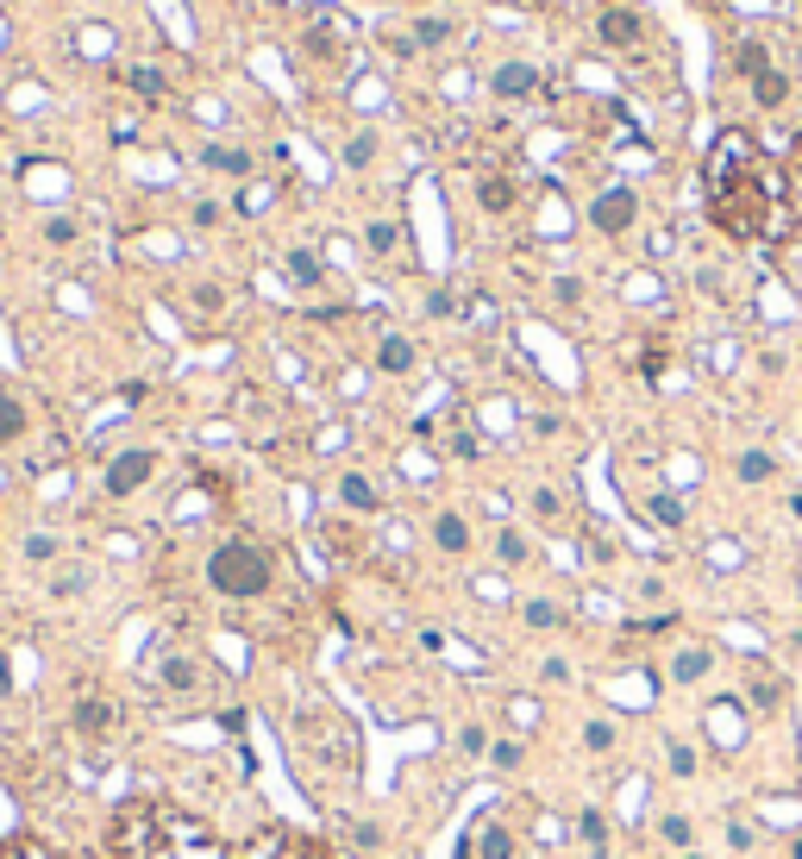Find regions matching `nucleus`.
Returning a JSON list of instances; mask_svg holds the SVG:
<instances>
[{"label":"nucleus","instance_id":"nucleus-1","mask_svg":"<svg viewBox=\"0 0 802 859\" xmlns=\"http://www.w3.org/2000/svg\"><path fill=\"white\" fill-rule=\"evenodd\" d=\"M708 214L715 227L733 239H771L790 227V207H783V177H777L765 152L752 145L746 132H721V145L708 152Z\"/></svg>","mask_w":802,"mask_h":859},{"label":"nucleus","instance_id":"nucleus-2","mask_svg":"<svg viewBox=\"0 0 802 859\" xmlns=\"http://www.w3.org/2000/svg\"><path fill=\"white\" fill-rule=\"evenodd\" d=\"M113 859H226V847L195 815H175L163 803H132L113 822Z\"/></svg>","mask_w":802,"mask_h":859},{"label":"nucleus","instance_id":"nucleus-3","mask_svg":"<svg viewBox=\"0 0 802 859\" xmlns=\"http://www.w3.org/2000/svg\"><path fill=\"white\" fill-rule=\"evenodd\" d=\"M207 583L220 590L226 603H257V596H270V583H276V558L257 540H220L214 558H207Z\"/></svg>","mask_w":802,"mask_h":859},{"label":"nucleus","instance_id":"nucleus-4","mask_svg":"<svg viewBox=\"0 0 802 859\" xmlns=\"http://www.w3.org/2000/svg\"><path fill=\"white\" fill-rule=\"evenodd\" d=\"M150 477H157V452H150V446H132V452H120L113 464H107L100 489H107L113 503H125V496H138V489H145Z\"/></svg>","mask_w":802,"mask_h":859},{"label":"nucleus","instance_id":"nucleus-5","mask_svg":"<svg viewBox=\"0 0 802 859\" xmlns=\"http://www.w3.org/2000/svg\"><path fill=\"white\" fill-rule=\"evenodd\" d=\"M239 859H326V847H314V840L295 828H257Z\"/></svg>","mask_w":802,"mask_h":859},{"label":"nucleus","instance_id":"nucleus-6","mask_svg":"<svg viewBox=\"0 0 802 859\" xmlns=\"http://www.w3.org/2000/svg\"><path fill=\"white\" fill-rule=\"evenodd\" d=\"M633 220H640V195H633L627 182L602 189L596 202H590V227H596V232H627Z\"/></svg>","mask_w":802,"mask_h":859},{"label":"nucleus","instance_id":"nucleus-7","mask_svg":"<svg viewBox=\"0 0 802 859\" xmlns=\"http://www.w3.org/2000/svg\"><path fill=\"white\" fill-rule=\"evenodd\" d=\"M702 728H708V740H715V753H733V747L746 740V703L715 697V703L702 709Z\"/></svg>","mask_w":802,"mask_h":859},{"label":"nucleus","instance_id":"nucleus-8","mask_svg":"<svg viewBox=\"0 0 802 859\" xmlns=\"http://www.w3.org/2000/svg\"><path fill=\"white\" fill-rule=\"evenodd\" d=\"M596 32H602V45H608V51H633V45H646V13L615 0V7H602Z\"/></svg>","mask_w":802,"mask_h":859},{"label":"nucleus","instance_id":"nucleus-9","mask_svg":"<svg viewBox=\"0 0 802 859\" xmlns=\"http://www.w3.org/2000/svg\"><path fill=\"white\" fill-rule=\"evenodd\" d=\"M489 88H496V101H533V95H539V63H521V57H508V63H496Z\"/></svg>","mask_w":802,"mask_h":859},{"label":"nucleus","instance_id":"nucleus-10","mask_svg":"<svg viewBox=\"0 0 802 859\" xmlns=\"http://www.w3.org/2000/svg\"><path fill=\"white\" fill-rule=\"evenodd\" d=\"M476 207H483L489 220H508V214L521 207V189H514V177H501V170H483V177H476Z\"/></svg>","mask_w":802,"mask_h":859},{"label":"nucleus","instance_id":"nucleus-11","mask_svg":"<svg viewBox=\"0 0 802 859\" xmlns=\"http://www.w3.org/2000/svg\"><path fill=\"white\" fill-rule=\"evenodd\" d=\"M708 672H715V653H708V646H696V640H690V646H677V653L665 658V678H671L677 690H696Z\"/></svg>","mask_w":802,"mask_h":859},{"label":"nucleus","instance_id":"nucleus-12","mask_svg":"<svg viewBox=\"0 0 802 859\" xmlns=\"http://www.w3.org/2000/svg\"><path fill=\"white\" fill-rule=\"evenodd\" d=\"M433 546H439V553H446V558H464V553H471V546H476L471 521H464L458 508H439V515H433Z\"/></svg>","mask_w":802,"mask_h":859},{"label":"nucleus","instance_id":"nucleus-13","mask_svg":"<svg viewBox=\"0 0 802 859\" xmlns=\"http://www.w3.org/2000/svg\"><path fill=\"white\" fill-rule=\"evenodd\" d=\"M157 683L175 690V697H195L200 690V665L189 653H157Z\"/></svg>","mask_w":802,"mask_h":859},{"label":"nucleus","instance_id":"nucleus-14","mask_svg":"<svg viewBox=\"0 0 802 859\" xmlns=\"http://www.w3.org/2000/svg\"><path fill=\"white\" fill-rule=\"evenodd\" d=\"M339 503H345L351 515H382V483L364 477V471H345V477H339Z\"/></svg>","mask_w":802,"mask_h":859},{"label":"nucleus","instance_id":"nucleus-15","mask_svg":"<svg viewBox=\"0 0 802 859\" xmlns=\"http://www.w3.org/2000/svg\"><path fill=\"white\" fill-rule=\"evenodd\" d=\"M50 603H75V596H88L95 590V565L88 558H75V565H63V571H50Z\"/></svg>","mask_w":802,"mask_h":859},{"label":"nucleus","instance_id":"nucleus-16","mask_svg":"<svg viewBox=\"0 0 802 859\" xmlns=\"http://www.w3.org/2000/svg\"><path fill=\"white\" fill-rule=\"evenodd\" d=\"M489 553H496L501 571H526V565H533V533L526 528H496V546H489Z\"/></svg>","mask_w":802,"mask_h":859},{"label":"nucleus","instance_id":"nucleus-17","mask_svg":"<svg viewBox=\"0 0 802 859\" xmlns=\"http://www.w3.org/2000/svg\"><path fill=\"white\" fill-rule=\"evenodd\" d=\"M521 621L533 633H558V628H571V608L558 603V596H526L521 603Z\"/></svg>","mask_w":802,"mask_h":859},{"label":"nucleus","instance_id":"nucleus-18","mask_svg":"<svg viewBox=\"0 0 802 859\" xmlns=\"http://www.w3.org/2000/svg\"><path fill=\"white\" fill-rule=\"evenodd\" d=\"M70 728L82 734V740H100V734L113 728V703H100V697H75Z\"/></svg>","mask_w":802,"mask_h":859},{"label":"nucleus","instance_id":"nucleus-19","mask_svg":"<svg viewBox=\"0 0 802 859\" xmlns=\"http://www.w3.org/2000/svg\"><path fill=\"white\" fill-rule=\"evenodd\" d=\"M376 371H382V377H408V371H414V339L382 332V339H376Z\"/></svg>","mask_w":802,"mask_h":859},{"label":"nucleus","instance_id":"nucleus-20","mask_svg":"<svg viewBox=\"0 0 802 859\" xmlns=\"http://www.w3.org/2000/svg\"><path fill=\"white\" fill-rule=\"evenodd\" d=\"M25 433H32V408H25L20 396L0 389V446H20Z\"/></svg>","mask_w":802,"mask_h":859},{"label":"nucleus","instance_id":"nucleus-21","mask_svg":"<svg viewBox=\"0 0 802 859\" xmlns=\"http://www.w3.org/2000/svg\"><path fill=\"white\" fill-rule=\"evenodd\" d=\"M658 840H665V847H677V854H690V847H696V815H683V809L658 815Z\"/></svg>","mask_w":802,"mask_h":859},{"label":"nucleus","instance_id":"nucleus-22","mask_svg":"<svg viewBox=\"0 0 802 859\" xmlns=\"http://www.w3.org/2000/svg\"><path fill=\"white\" fill-rule=\"evenodd\" d=\"M733 477H740V483H777V458L752 446V452L733 458Z\"/></svg>","mask_w":802,"mask_h":859},{"label":"nucleus","instance_id":"nucleus-23","mask_svg":"<svg viewBox=\"0 0 802 859\" xmlns=\"http://www.w3.org/2000/svg\"><path fill=\"white\" fill-rule=\"evenodd\" d=\"M646 515L658 521V528H683V521H690L683 496H671V489H652V496H646Z\"/></svg>","mask_w":802,"mask_h":859},{"label":"nucleus","instance_id":"nucleus-24","mask_svg":"<svg viewBox=\"0 0 802 859\" xmlns=\"http://www.w3.org/2000/svg\"><path fill=\"white\" fill-rule=\"evenodd\" d=\"M752 101L765 107V113H771V107H783V101H790V76H783V70H777V63H771L765 76L752 82Z\"/></svg>","mask_w":802,"mask_h":859},{"label":"nucleus","instance_id":"nucleus-25","mask_svg":"<svg viewBox=\"0 0 802 859\" xmlns=\"http://www.w3.org/2000/svg\"><path fill=\"white\" fill-rule=\"evenodd\" d=\"M783 697H790V690H783V678L752 672V709H758V715H777V709H783Z\"/></svg>","mask_w":802,"mask_h":859},{"label":"nucleus","instance_id":"nucleus-26","mask_svg":"<svg viewBox=\"0 0 802 859\" xmlns=\"http://www.w3.org/2000/svg\"><path fill=\"white\" fill-rule=\"evenodd\" d=\"M451 747H458V759H464V765H476V759H489V728H483V722H464Z\"/></svg>","mask_w":802,"mask_h":859},{"label":"nucleus","instance_id":"nucleus-27","mask_svg":"<svg viewBox=\"0 0 802 859\" xmlns=\"http://www.w3.org/2000/svg\"><path fill=\"white\" fill-rule=\"evenodd\" d=\"M376 152H382V138H376V132H351V138H345V170H370Z\"/></svg>","mask_w":802,"mask_h":859},{"label":"nucleus","instance_id":"nucleus-28","mask_svg":"<svg viewBox=\"0 0 802 859\" xmlns=\"http://www.w3.org/2000/svg\"><path fill=\"white\" fill-rule=\"evenodd\" d=\"M665 765H671L677 778H696V772H702V753L690 747V740H677V734H671V740H665Z\"/></svg>","mask_w":802,"mask_h":859},{"label":"nucleus","instance_id":"nucleus-29","mask_svg":"<svg viewBox=\"0 0 802 859\" xmlns=\"http://www.w3.org/2000/svg\"><path fill=\"white\" fill-rule=\"evenodd\" d=\"M526 508H533V521H539V528H564V503H558V489H533V496H526Z\"/></svg>","mask_w":802,"mask_h":859},{"label":"nucleus","instance_id":"nucleus-30","mask_svg":"<svg viewBox=\"0 0 802 859\" xmlns=\"http://www.w3.org/2000/svg\"><path fill=\"white\" fill-rule=\"evenodd\" d=\"M615 740H621V728H615L608 715H590V722H583V747H590V753H615Z\"/></svg>","mask_w":802,"mask_h":859},{"label":"nucleus","instance_id":"nucleus-31","mask_svg":"<svg viewBox=\"0 0 802 859\" xmlns=\"http://www.w3.org/2000/svg\"><path fill=\"white\" fill-rule=\"evenodd\" d=\"M57 553H63V540H57V533H25V546H20L25 565H57Z\"/></svg>","mask_w":802,"mask_h":859},{"label":"nucleus","instance_id":"nucleus-32","mask_svg":"<svg viewBox=\"0 0 802 859\" xmlns=\"http://www.w3.org/2000/svg\"><path fill=\"white\" fill-rule=\"evenodd\" d=\"M733 70H740V76H765V70H771V51H765V45H758V38H746V45H740V51H733Z\"/></svg>","mask_w":802,"mask_h":859},{"label":"nucleus","instance_id":"nucleus-33","mask_svg":"<svg viewBox=\"0 0 802 859\" xmlns=\"http://www.w3.org/2000/svg\"><path fill=\"white\" fill-rule=\"evenodd\" d=\"M207 170H220V177H251V152H226V145H207Z\"/></svg>","mask_w":802,"mask_h":859},{"label":"nucleus","instance_id":"nucleus-34","mask_svg":"<svg viewBox=\"0 0 802 859\" xmlns=\"http://www.w3.org/2000/svg\"><path fill=\"white\" fill-rule=\"evenodd\" d=\"M289 277H295L301 289H320V282H326V264H320L314 252H289Z\"/></svg>","mask_w":802,"mask_h":859},{"label":"nucleus","instance_id":"nucleus-35","mask_svg":"<svg viewBox=\"0 0 802 859\" xmlns=\"http://www.w3.org/2000/svg\"><path fill=\"white\" fill-rule=\"evenodd\" d=\"M75 239H82L75 214H45V245H75Z\"/></svg>","mask_w":802,"mask_h":859},{"label":"nucleus","instance_id":"nucleus-36","mask_svg":"<svg viewBox=\"0 0 802 859\" xmlns=\"http://www.w3.org/2000/svg\"><path fill=\"white\" fill-rule=\"evenodd\" d=\"M364 245H370L376 257H389L401 245V227H396V220H370V227H364Z\"/></svg>","mask_w":802,"mask_h":859},{"label":"nucleus","instance_id":"nucleus-37","mask_svg":"<svg viewBox=\"0 0 802 859\" xmlns=\"http://www.w3.org/2000/svg\"><path fill=\"white\" fill-rule=\"evenodd\" d=\"M576 834H583L590 854H602V847H608V822H602V809H583V815H576Z\"/></svg>","mask_w":802,"mask_h":859},{"label":"nucleus","instance_id":"nucleus-38","mask_svg":"<svg viewBox=\"0 0 802 859\" xmlns=\"http://www.w3.org/2000/svg\"><path fill=\"white\" fill-rule=\"evenodd\" d=\"M125 82H132V95H145V101H157V95H163V76H157L150 63H132V70H125Z\"/></svg>","mask_w":802,"mask_h":859},{"label":"nucleus","instance_id":"nucleus-39","mask_svg":"<svg viewBox=\"0 0 802 859\" xmlns=\"http://www.w3.org/2000/svg\"><path fill=\"white\" fill-rule=\"evenodd\" d=\"M521 759H526L521 740H489V772H514Z\"/></svg>","mask_w":802,"mask_h":859},{"label":"nucleus","instance_id":"nucleus-40","mask_svg":"<svg viewBox=\"0 0 802 859\" xmlns=\"http://www.w3.org/2000/svg\"><path fill=\"white\" fill-rule=\"evenodd\" d=\"M414 45H421V51H439V45H451V20H421V26H414Z\"/></svg>","mask_w":802,"mask_h":859},{"label":"nucleus","instance_id":"nucleus-41","mask_svg":"<svg viewBox=\"0 0 802 859\" xmlns=\"http://www.w3.org/2000/svg\"><path fill=\"white\" fill-rule=\"evenodd\" d=\"M195 314H207V320H214V314H226V289H220V282H195Z\"/></svg>","mask_w":802,"mask_h":859},{"label":"nucleus","instance_id":"nucleus-42","mask_svg":"<svg viewBox=\"0 0 802 859\" xmlns=\"http://www.w3.org/2000/svg\"><path fill=\"white\" fill-rule=\"evenodd\" d=\"M508 722H514V728H539V703H533V697H508Z\"/></svg>","mask_w":802,"mask_h":859},{"label":"nucleus","instance_id":"nucleus-43","mask_svg":"<svg viewBox=\"0 0 802 859\" xmlns=\"http://www.w3.org/2000/svg\"><path fill=\"white\" fill-rule=\"evenodd\" d=\"M551 302L558 307H583V282L576 277H551Z\"/></svg>","mask_w":802,"mask_h":859},{"label":"nucleus","instance_id":"nucleus-44","mask_svg":"<svg viewBox=\"0 0 802 859\" xmlns=\"http://www.w3.org/2000/svg\"><path fill=\"white\" fill-rule=\"evenodd\" d=\"M0 859H57V854L38 847V840H0Z\"/></svg>","mask_w":802,"mask_h":859},{"label":"nucleus","instance_id":"nucleus-45","mask_svg":"<svg viewBox=\"0 0 802 859\" xmlns=\"http://www.w3.org/2000/svg\"><path fill=\"white\" fill-rule=\"evenodd\" d=\"M539 678L546 683H571L576 672H571V658H539Z\"/></svg>","mask_w":802,"mask_h":859},{"label":"nucleus","instance_id":"nucleus-46","mask_svg":"<svg viewBox=\"0 0 802 859\" xmlns=\"http://www.w3.org/2000/svg\"><path fill=\"white\" fill-rule=\"evenodd\" d=\"M451 289H433V295H426V314H433V320H451Z\"/></svg>","mask_w":802,"mask_h":859},{"label":"nucleus","instance_id":"nucleus-47","mask_svg":"<svg viewBox=\"0 0 802 859\" xmlns=\"http://www.w3.org/2000/svg\"><path fill=\"white\" fill-rule=\"evenodd\" d=\"M220 220H226L220 202H195V227H220Z\"/></svg>","mask_w":802,"mask_h":859},{"label":"nucleus","instance_id":"nucleus-48","mask_svg":"<svg viewBox=\"0 0 802 859\" xmlns=\"http://www.w3.org/2000/svg\"><path fill=\"white\" fill-rule=\"evenodd\" d=\"M351 840H357V847H382V828H376V822H357V828H351Z\"/></svg>","mask_w":802,"mask_h":859},{"label":"nucleus","instance_id":"nucleus-49","mask_svg":"<svg viewBox=\"0 0 802 859\" xmlns=\"http://www.w3.org/2000/svg\"><path fill=\"white\" fill-rule=\"evenodd\" d=\"M451 452H458V458H476V452H483V439H476V433H458V439H451Z\"/></svg>","mask_w":802,"mask_h":859},{"label":"nucleus","instance_id":"nucleus-50","mask_svg":"<svg viewBox=\"0 0 802 859\" xmlns=\"http://www.w3.org/2000/svg\"><path fill=\"white\" fill-rule=\"evenodd\" d=\"M790 177L802 182V138H797V157H790Z\"/></svg>","mask_w":802,"mask_h":859},{"label":"nucleus","instance_id":"nucleus-51","mask_svg":"<svg viewBox=\"0 0 802 859\" xmlns=\"http://www.w3.org/2000/svg\"><path fill=\"white\" fill-rule=\"evenodd\" d=\"M677 859H702V854H696V847H690V854H677Z\"/></svg>","mask_w":802,"mask_h":859}]
</instances>
